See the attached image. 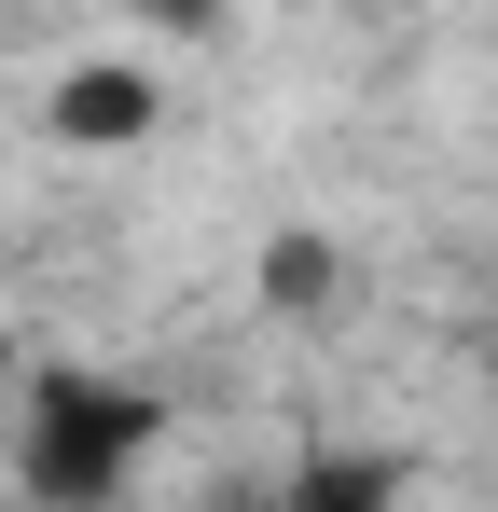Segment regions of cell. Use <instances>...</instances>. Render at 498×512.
Segmentation results:
<instances>
[{
    "instance_id": "obj_4",
    "label": "cell",
    "mask_w": 498,
    "mask_h": 512,
    "mask_svg": "<svg viewBox=\"0 0 498 512\" xmlns=\"http://www.w3.org/2000/svg\"><path fill=\"white\" fill-rule=\"evenodd\" d=\"M0 512H42V499H0Z\"/></svg>"
},
{
    "instance_id": "obj_3",
    "label": "cell",
    "mask_w": 498,
    "mask_h": 512,
    "mask_svg": "<svg viewBox=\"0 0 498 512\" xmlns=\"http://www.w3.org/2000/svg\"><path fill=\"white\" fill-rule=\"evenodd\" d=\"M388 499H402L388 457H305V471L277 485V512H388Z\"/></svg>"
},
{
    "instance_id": "obj_1",
    "label": "cell",
    "mask_w": 498,
    "mask_h": 512,
    "mask_svg": "<svg viewBox=\"0 0 498 512\" xmlns=\"http://www.w3.org/2000/svg\"><path fill=\"white\" fill-rule=\"evenodd\" d=\"M139 443H153V402H125V388H42V429H28V499H42V512L111 499V485L139 471Z\"/></svg>"
},
{
    "instance_id": "obj_2",
    "label": "cell",
    "mask_w": 498,
    "mask_h": 512,
    "mask_svg": "<svg viewBox=\"0 0 498 512\" xmlns=\"http://www.w3.org/2000/svg\"><path fill=\"white\" fill-rule=\"evenodd\" d=\"M153 111H166L153 70L97 56V70H70V84H56V139H70V153H97V139H153Z\"/></svg>"
}]
</instances>
